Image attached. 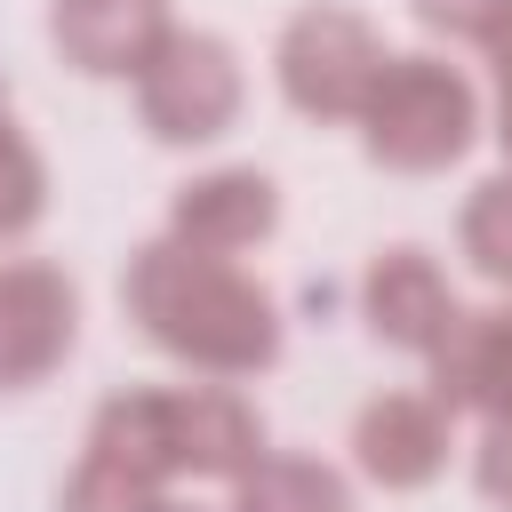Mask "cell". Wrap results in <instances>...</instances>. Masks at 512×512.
Returning a JSON list of instances; mask_svg holds the SVG:
<instances>
[{
  "label": "cell",
  "instance_id": "cell-1",
  "mask_svg": "<svg viewBox=\"0 0 512 512\" xmlns=\"http://www.w3.org/2000/svg\"><path fill=\"white\" fill-rule=\"evenodd\" d=\"M120 312L136 320V336H144L160 360H176V368H192V376H208V384H248V376H264V368L280 360V344H288L280 296H272L248 264H232V256H192V248H176V240H160V232H152L144 248H128Z\"/></svg>",
  "mask_w": 512,
  "mask_h": 512
},
{
  "label": "cell",
  "instance_id": "cell-2",
  "mask_svg": "<svg viewBox=\"0 0 512 512\" xmlns=\"http://www.w3.org/2000/svg\"><path fill=\"white\" fill-rule=\"evenodd\" d=\"M360 152L392 176H440L480 144V88L464 64L432 56V48H392L368 104H360Z\"/></svg>",
  "mask_w": 512,
  "mask_h": 512
},
{
  "label": "cell",
  "instance_id": "cell-3",
  "mask_svg": "<svg viewBox=\"0 0 512 512\" xmlns=\"http://www.w3.org/2000/svg\"><path fill=\"white\" fill-rule=\"evenodd\" d=\"M128 88H136V128H144L152 144H168V152L216 144V136H232L240 112H248V64H240V48H232L224 32H208V24H176Z\"/></svg>",
  "mask_w": 512,
  "mask_h": 512
},
{
  "label": "cell",
  "instance_id": "cell-4",
  "mask_svg": "<svg viewBox=\"0 0 512 512\" xmlns=\"http://www.w3.org/2000/svg\"><path fill=\"white\" fill-rule=\"evenodd\" d=\"M384 32L376 16H360L352 0H312L280 24L272 40V88L288 112L304 120H360L376 72H384Z\"/></svg>",
  "mask_w": 512,
  "mask_h": 512
},
{
  "label": "cell",
  "instance_id": "cell-5",
  "mask_svg": "<svg viewBox=\"0 0 512 512\" xmlns=\"http://www.w3.org/2000/svg\"><path fill=\"white\" fill-rule=\"evenodd\" d=\"M80 344V288L48 256H0V400L48 384Z\"/></svg>",
  "mask_w": 512,
  "mask_h": 512
},
{
  "label": "cell",
  "instance_id": "cell-6",
  "mask_svg": "<svg viewBox=\"0 0 512 512\" xmlns=\"http://www.w3.org/2000/svg\"><path fill=\"white\" fill-rule=\"evenodd\" d=\"M352 472L384 496H416L448 472L456 456V416L432 400V392H376L360 416H352Z\"/></svg>",
  "mask_w": 512,
  "mask_h": 512
},
{
  "label": "cell",
  "instance_id": "cell-7",
  "mask_svg": "<svg viewBox=\"0 0 512 512\" xmlns=\"http://www.w3.org/2000/svg\"><path fill=\"white\" fill-rule=\"evenodd\" d=\"M272 232H280V184L264 168H248V160L184 176L168 192V224H160V240H176L192 256H232V264L248 248H264Z\"/></svg>",
  "mask_w": 512,
  "mask_h": 512
},
{
  "label": "cell",
  "instance_id": "cell-8",
  "mask_svg": "<svg viewBox=\"0 0 512 512\" xmlns=\"http://www.w3.org/2000/svg\"><path fill=\"white\" fill-rule=\"evenodd\" d=\"M456 312H464V304H456V280L440 272L432 248L392 240V248L368 256V272H360V320H368L376 344H392V352H408V360H432L440 336L456 328Z\"/></svg>",
  "mask_w": 512,
  "mask_h": 512
},
{
  "label": "cell",
  "instance_id": "cell-9",
  "mask_svg": "<svg viewBox=\"0 0 512 512\" xmlns=\"http://www.w3.org/2000/svg\"><path fill=\"white\" fill-rule=\"evenodd\" d=\"M168 32V0H48V40L80 80H136Z\"/></svg>",
  "mask_w": 512,
  "mask_h": 512
},
{
  "label": "cell",
  "instance_id": "cell-10",
  "mask_svg": "<svg viewBox=\"0 0 512 512\" xmlns=\"http://www.w3.org/2000/svg\"><path fill=\"white\" fill-rule=\"evenodd\" d=\"M168 456L176 480H240L264 456V416L240 384H168Z\"/></svg>",
  "mask_w": 512,
  "mask_h": 512
},
{
  "label": "cell",
  "instance_id": "cell-11",
  "mask_svg": "<svg viewBox=\"0 0 512 512\" xmlns=\"http://www.w3.org/2000/svg\"><path fill=\"white\" fill-rule=\"evenodd\" d=\"M432 368V400L448 416H480V424H512V304L496 312H456V328L440 336Z\"/></svg>",
  "mask_w": 512,
  "mask_h": 512
},
{
  "label": "cell",
  "instance_id": "cell-12",
  "mask_svg": "<svg viewBox=\"0 0 512 512\" xmlns=\"http://www.w3.org/2000/svg\"><path fill=\"white\" fill-rule=\"evenodd\" d=\"M224 512H352V472L328 456H296V448H264L240 480Z\"/></svg>",
  "mask_w": 512,
  "mask_h": 512
},
{
  "label": "cell",
  "instance_id": "cell-13",
  "mask_svg": "<svg viewBox=\"0 0 512 512\" xmlns=\"http://www.w3.org/2000/svg\"><path fill=\"white\" fill-rule=\"evenodd\" d=\"M456 248H464V264H472L480 280L512 288V168H496V176H480V184L464 192V208H456Z\"/></svg>",
  "mask_w": 512,
  "mask_h": 512
},
{
  "label": "cell",
  "instance_id": "cell-14",
  "mask_svg": "<svg viewBox=\"0 0 512 512\" xmlns=\"http://www.w3.org/2000/svg\"><path fill=\"white\" fill-rule=\"evenodd\" d=\"M40 216H48V160H40V144L24 136V120L0 104V248L32 240Z\"/></svg>",
  "mask_w": 512,
  "mask_h": 512
},
{
  "label": "cell",
  "instance_id": "cell-15",
  "mask_svg": "<svg viewBox=\"0 0 512 512\" xmlns=\"http://www.w3.org/2000/svg\"><path fill=\"white\" fill-rule=\"evenodd\" d=\"M152 496H168V488H152V480H136L128 464L80 448V464H72L64 488H56V512H152Z\"/></svg>",
  "mask_w": 512,
  "mask_h": 512
},
{
  "label": "cell",
  "instance_id": "cell-16",
  "mask_svg": "<svg viewBox=\"0 0 512 512\" xmlns=\"http://www.w3.org/2000/svg\"><path fill=\"white\" fill-rule=\"evenodd\" d=\"M408 16L456 48H496L512 32V0H408Z\"/></svg>",
  "mask_w": 512,
  "mask_h": 512
},
{
  "label": "cell",
  "instance_id": "cell-17",
  "mask_svg": "<svg viewBox=\"0 0 512 512\" xmlns=\"http://www.w3.org/2000/svg\"><path fill=\"white\" fill-rule=\"evenodd\" d=\"M472 488L512 512V424H480V440H472Z\"/></svg>",
  "mask_w": 512,
  "mask_h": 512
},
{
  "label": "cell",
  "instance_id": "cell-18",
  "mask_svg": "<svg viewBox=\"0 0 512 512\" xmlns=\"http://www.w3.org/2000/svg\"><path fill=\"white\" fill-rule=\"evenodd\" d=\"M488 72H496V144H504V168H512V32L488 48Z\"/></svg>",
  "mask_w": 512,
  "mask_h": 512
},
{
  "label": "cell",
  "instance_id": "cell-19",
  "mask_svg": "<svg viewBox=\"0 0 512 512\" xmlns=\"http://www.w3.org/2000/svg\"><path fill=\"white\" fill-rule=\"evenodd\" d=\"M152 512H208V504H192V496H176V488H168V496H152Z\"/></svg>",
  "mask_w": 512,
  "mask_h": 512
}]
</instances>
